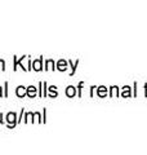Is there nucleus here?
<instances>
[{"instance_id": "nucleus-3", "label": "nucleus", "mask_w": 147, "mask_h": 155, "mask_svg": "<svg viewBox=\"0 0 147 155\" xmlns=\"http://www.w3.org/2000/svg\"><path fill=\"white\" fill-rule=\"evenodd\" d=\"M34 70H36V71H40L41 70V58H39L38 61L34 62V67H32Z\"/></svg>"}, {"instance_id": "nucleus-5", "label": "nucleus", "mask_w": 147, "mask_h": 155, "mask_svg": "<svg viewBox=\"0 0 147 155\" xmlns=\"http://www.w3.org/2000/svg\"><path fill=\"white\" fill-rule=\"evenodd\" d=\"M66 94L68 97H74L75 96V88H74V87H68L67 91H66Z\"/></svg>"}, {"instance_id": "nucleus-8", "label": "nucleus", "mask_w": 147, "mask_h": 155, "mask_svg": "<svg viewBox=\"0 0 147 155\" xmlns=\"http://www.w3.org/2000/svg\"><path fill=\"white\" fill-rule=\"evenodd\" d=\"M4 66H5V64H4V61H3V60H0V70H4V69H5Z\"/></svg>"}, {"instance_id": "nucleus-4", "label": "nucleus", "mask_w": 147, "mask_h": 155, "mask_svg": "<svg viewBox=\"0 0 147 155\" xmlns=\"http://www.w3.org/2000/svg\"><path fill=\"white\" fill-rule=\"evenodd\" d=\"M26 94L30 96V97H35V94H36V88H35V87H28Z\"/></svg>"}, {"instance_id": "nucleus-7", "label": "nucleus", "mask_w": 147, "mask_h": 155, "mask_svg": "<svg viewBox=\"0 0 147 155\" xmlns=\"http://www.w3.org/2000/svg\"><path fill=\"white\" fill-rule=\"evenodd\" d=\"M49 91H51V96H57V92H56V87H51L49 88Z\"/></svg>"}, {"instance_id": "nucleus-1", "label": "nucleus", "mask_w": 147, "mask_h": 155, "mask_svg": "<svg viewBox=\"0 0 147 155\" xmlns=\"http://www.w3.org/2000/svg\"><path fill=\"white\" fill-rule=\"evenodd\" d=\"M7 122L9 123V127L16 125V114H14V113H9L7 115Z\"/></svg>"}, {"instance_id": "nucleus-6", "label": "nucleus", "mask_w": 147, "mask_h": 155, "mask_svg": "<svg viewBox=\"0 0 147 155\" xmlns=\"http://www.w3.org/2000/svg\"><path fill=\"white\" fill-rule=\"evenodd\" d=\"M66 66H67V64L65 61H60V62H58V70H61V71L66 70Z\"/></svg>"}, {"instance_id": "nucleus-2", "label": "nucleus", "mask_w": 147, "mask_h": 155, "mask_svg": "<svg viewBox=\"0 0 147 155\" xmlns=\"http://www.w3.org/2000/svg\"><path fill=\"white\" fill-rule=\"evenodd\" d=\"M16 93H17V96L18 97H23L24 94H26L27 93V91L26 89H24V87H18V88H17V92H16Z\"/></svg>"}, {"instance_id": "nucleus-10", "label": "nucleus", "mask_w": 147, "mask_h": 155, "mask_svg": "<svg viewBox=\"0 0 147 155\" xmlns=\"http://www.w3.org/2000/svg\"><path fill=\"white\" fill-rule=\"evenodd\" d=\"M0 96H2V88H0Z\"/></svg>"}, {"instance_id": "nucleus-9", "label": "nucleus", "mask_w": 147, "mask_h": 155, "mask_svg": "<svg viewBox=\"0 0 147 155\" xmlns=\"http://www.w3.org/2000/svg\"><path fill=\"white\" fill-rule=\"evenodd\" d=\"M0 118H2V114H0ZM0 123H2V119H0Z\"/></svg>"}]
</instances>
